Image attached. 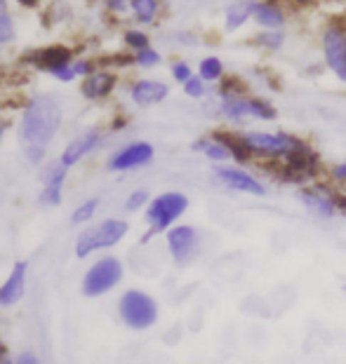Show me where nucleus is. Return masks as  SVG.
Wrapping results in <instances>:
<instances>
[{
  "label": "nucleus",
  "mask_w": 346,
  "mask_h": 364,
  "mask_svg": "<svg viewBox=\"0 0 346 364\" xmlns=\"http://www.w3.org/2000/svg\"><path fill=\"white\" fill-rule=\"evenodd\" d=\"M64 125V106L57 95L38 92L28 97L19 113L17 136L21 144V153L31 167L41 169L50 158V146L59 136V129Z\"/></svg>",
  "instance_id": "nucleus-1"
},
{
  "label": "nucleus",
  "mask_w": 346,
  "mask_h": 364,
  "mask_svg": "<svg viewBox=\"0 0 346 364\" xmlns=\"http://www.w3.org/2000/svg\"><path fill=\"white\" fill-rule=\"evenodd\" d=\"M217 115L226 127L245 129L250 125H271L278 120V108L268 97L245 90L217 95Z\"/></svg>",
  "instance_id": "nucleus-2"
},
{
  "label": "nucleus",
  "mask_w": 346,
  "mask_h": 364,
  "mask_svg": "<svg viewBox=\"0 0 346 364\" xmlns=\"http://www.w3.org/2000/svg\"><path fill=\"white\" fill-rule=\"evenodd\" d=\"M243 146L252 156V162H261V165H281L288 158L306 146L309 141L302 139L295 132L288 129H271V127H245L238 129Z\"/></svg>",
  "instance_id": "nucleus-3"
},
{
  "label": "nucleus",
  "mask_w": 346,
  "mask_h": 364,
  "mask_svg": "<svg viewBox=\"0 0 346 364\" xmlns=\"http://www.w3.org/2000/svg\"><path fill=\"white\" fill-rule=\"evenodd\" d=\"M130 230V221L125 216H104L90 226L80 228L73 240V257L78 261H90L99 254H109L125 242Z\"/></svg>",
  "instance_id": "nucleus-4"
},
{
  "label": "nucleus",
  "mask_w": 346,
  "mask_h": 364,
  "mask_svg": "<svg viewBox=\"0 0 346 364\" xmlns=\"http://www.w3.org/2000/svg\"><path fill=\"white\" fill-rule=\"evenodd\" d=\"M115 317L127 331L146 334L160 322V301L149 289L125 287L115 299Z\"/></svg>",
  "instance_id": "nucleus-5"
},
{
  "label": "nucleus",
  "mask_w": 346,
  "mask_h": 364,
  "mask_svg": "<svg viewBox=\"0 0 346 364\" xmlns=\"http://www.w3.org/2000/svg\"><path fill=\"white\" fill-rule=\"evenodd\" d=\"M191 207V198L184 191H160L151 198L149 207L144 209V235L142 242H149L153 237H163L167 230L184 221Z\"/></svg>",
  "instance_id": "nucleus-6"
},
{
  "label": "nucleus",
  "mask_w": 346,
  "mask_h": 364,
  "mask_svg": "<svg viewBox=\"0 0 346 364\" xmlns=\"http://www.w3.org/2000/svg\"><path fill=\"white\" fill-rule=\"evenodd\" d=\"M125 263L118 254H99V257L90 259L80 275V294L88 301H99L115 294L125 282Z\"/></svg>",
  "instance_id": "nucleus-7"
},
{
  "label": "nucleus",
  "mask_w": 346,
  "mask_h": 364,
  "mask_svg": "<svg viewBox=\"0 0 346 364\" xmlns=\"http://www.w3.org/2000/svg\"><path fill=\"white\" fill-rule=\"evenodd\" d=\"M167 259L174 268H191L203 257V233L194 223H177L163 235Z\"/></svg>",
  "instance_id": "nucleus-8"
},
{
  "label": "nucleus",
  "mask_w": 346,
  "mask_h": 364,
  "mask_svg": "<svg viewBox=\"0 0 346 364\" xmlns=\"http://www.w3.org/2000/svg\"><path fill=\"white\" fill-rule=\"evenodd\" d=\"M210 179L214 186H219L221 191L234 193V196H248V198L268 196V183L261 179L255 169H250L245 165H236V162L212 167Z\"/></svg>",
  "instance_id": "nucleus-9"
},
{
  "label": "nucleus",
  "mask_w": 346,
  "mask_h": 364,
  "mask_svg": "<svg viewBox=\"0 0 346 364\" xmlns=\"http://www.w3.org/2000/svg\"><path fill=\"white\" fill-rule=\"evenodd\" d=\"M318 48L323 66L346 87V21H325L318 31Z\"/></svg>",
  "instance_id": "nucleus-10"
},
{
  "label": "nucleus",
  "mask_w": 346,
  "mask_h": 364,
  "mask_svg": "<svg viewBox=\"0 0 346 364\" xmlns=\"http://www.w3.org/2000/svg\"><path fill=\"white\" fill-rule=\"evenodd\" d=\"M340 193L332 188L327 181H311L304 186H297L295 198L313 219L318 221H332L337 216H342L340 209Z\"/></svg>",
  "instance_id": "nucleus-11"
},
{
  "label": "nucleus",
  "mask_w": 346,
  "mask_h": 364,
  "mask_svg": "<svg viewBox=\"0 0 346 364\" xmlns=\"http://www.w3.org/2000/svg\"><path fill=\"white\" fill-rule=\"evenodd\" d=\"M153 160H156V146L146 139H135L109 153L106 169L111 174H132L153 165Z\"/></svg>",
  "instance_id": "nucleus-12"
},
{
  "label": "nucleus",
  "mask_w": 346,
  "mask_h": 364,
  "mask_svg": "<svg viewBox=\"0 0 346 364\" xmlns=\"http://www.w3.org/2000/svg\"><path fill=\"white\" fill-rule=\"evenodd\" d=\"M104 141H106V132L104 129L88 127V129H83L80 134H75L73 139H68L57 160L66 169H73V167H78L83 160L95 156V153L104 146Z\"/></svg>",
  "instance_id": "nucleus-13"
},
{
  "label": "nucleus",
  "mask_w": 346,
  "mask_h": 364,
  "mask_svg": "<svg viewBox=\"0 0 346 364\" xmlns=\"http://www.w3.org/2000/svg\"><path fill=\"white\" fill-rule=\"evenodd\" d=\"M68 172L59 160H48L41 167V191H38V205L45 209H57L64 203V188Z\"/></svg>",
  "instance_id": "nucleus-14"
},
{
  "label": "nucleus",
  "mask_w": 346,
  "mask_h": 364,
  "mask_svg": "<svg viewBox=\"0 0 346 364\" xmlns=\"http://www.w3.org/2000/svg\"><path fill=\"white\" fill-rule=\"evenodd\" d=\"M31 280V263L26 259L14 261L0 282V311H12L24 301Z\"/></svg>",
  "instance_id": "nucleus-15"
},
{
  "label": "nucleus",
  "mask_w": 346,
  "mask_h": 364,
  "mask_svg": "<svg viewBox=\"0 0 346 364\" xmlns=\"http://www.w3.org/2000/svg\"><path fill=\"white\" fill-rule=\"evenodd\" d=\"M170 82L160 80V78H137L132 85H130V102L137 108H153V106H160L167 102L170 97Z\"/></svg>",
  "instance_id": "nucleus-16"
},
{
  "label": "nucleus",
  "mask_w": 346,
  "mask_h": 364,
  "mask_svg": "<svg viewBox=\"0 0 346 364\" xmlns=\"http://www.w3.org/2000/svg\"><path fill=\"white\" fill-rule=\"evenodd\" d=\"M290 10L285 0H257L252 26L257 31H288Z\"/></svg>",
  "instance_id": "nucleus-17"
},
{
  "label": "nucleus",
  "mask_w": 346,
  "mask_h": 364,
  "mask_svg": "<svg viewBox=\"0 0 346 364\" xmlns=\"http://www.w3.org/2000/svg\"><path fill=\"white\" fill-rule=\"evenodd\" d=\"M191 151H194L196 156H201L203 160L210 162L212 167L234 162V153H231L226 139H224V132L221 129H214V132H210V134L198 136L196 141L191 144Z\"/></svg>",
  "instance_id": "nucleus-18"
},
{
  "label": "nucleus",
  "mask_w": 346,
  "mask_h": 364,
  "mask_svg": "<svg viewBox=\"0 0 346 364\" xmlns=\"http://www.w3.org/2000/svg\"><path fill=\"white\" fill-rule=\"evenodd\" d=\"M257 0H229L224 12H221V28L224 33H241V31L252 24L255 17Z\"/></svg>",
  "instance_id": "nucleus-19"
},
{
  "label": "nucleus",
  "mask_w": 346,
  "mask_h": 364,
  "mask_svg": "<svg viewBox=\"0 0 346 364\" xmlns=\"http://www.w3.org/2000/svg\"><path fill=\"white\" fill-rule=\"evenodd\" d=\"M115 87V75L111 71H102V68H95L88 78H83L80 82V95L88 99V102H104L106 97L111 95Z\"/></svg>",
  "instance_id": "nucleus-20"
},
{
  "label": "nucleus",
  "mask_w": 346,
  "mask_h": 364,
  "mask_svg": "<svg viewBox=\"0 0 346 364\" xmlns=\"http://www.w3.org/2000/svg\"><path fill=\"white\" fill-rule=\"evenodd\" d=\"M163 0H130V19L142 28L156 26L163 17Z\"/></svg>",
  "instance_id": "nucleus-21"
},
{
  "label": "nucleus",
  "mask_w": 346,
  "mask_h": 364,
  "mask_svg": "<svg viewBox=\"0 0 346 364\" xmlns=\"http://www.w3.org/2000/svg\"><path fill=\"white\" fill-rule=\"evenodd\" d=\"M250 45L264 54H278L288 45V31H255Z\"/></svg>",
  "instance_id": "nucleus-22"
},
{
  "label": "nucleus",
  "mask_w": 346,
  "mask_h": 364,
  "mask_svg": "<svg viewBox=\"0 0 346 364\" xmlns=\"http://www.w3.org/2000/svg\"><path fill=\"white\" fill-rule=\"evenodd\" d=\"M196 75H201V78L207 85H212V87H217V85L229 75L224 59H221L219 54H205V57L196 64Z\"/></svg>",
  "instance_id": "nucleus-23"
},
{
  "label": "nucleus",
  "mask_w": 346,
  "mask_h": 364,
  "mask_svg": "<svg viewBox=\"0 0 346 364\" xmlns=\"http://www.w3.org/2000/svg\"><path fill=\"white\" fill-rule=\"evenodd\" d=\"M99 207H102V200H99L97 196L80 200V203L71 209V214H68V223H71L73 228H78V230L90 226V223L97 221Z\"/></svg>",
  "instance_id": "nucleus-24"
},
{
  "label": "nucleus",
  "mask_w": 346,
  "mask_h": 364,
  "mask_svg": "<svg viewBox=\"0 0 346 364\" xmlns=\"http://www.w3.org/2000/svg\"><path fill=\"white\" fill-rule=\"evenodd\" d=\"M151 191L149 188H132L122 200V212L125 214H144V209L151 203Z\"/></svg>",
  "instance_id": "nucleus-25"
},
{
  "label": "nucleus",
  "mask_w": 346,
  "mask_h": 364,
  "mask_svg": "<svg viewBox=\"0 0 346 364\" xmlns=\"http://www.w3.org/2000/svg\"><path fill=\"white\" fill-rule=\"evenodd\" d=\"M17 38V28H14L12 12L7 7V0H0V48H7Z\"/></svg>",
  "instance_id": "nucleus-26"
},
{
  "label": "nucleus",
  "mask_w": 346,
  "mask_h": 364,
  "mask_svg": "<svg viewBox=\"0 0 346 364\" xmlns=\"http://www.w3.org/2000/svg\"><path fill=\"white\" fill-rule=\"evenodd\" d=\"M122 43H125V48L137 54V52H142L146 48H151V36H149V31L142 28V26H132V28H127L125 33H122Z\"/></svg>",
  "instance_id": "nucleus-27"
},
{
  "label": "nucleus",
  "mask_w": 346,
  "mask_h": 364,
  "mask_svg": "<svg viewBox=\"0 0 346 364\" xmlns=\"http://www.w3.org/2000/svg\"><path fill=\"white\" fill-rule=\"evenodd\" d=\"M132 64L137 68H142V71H153V68H158L160 64H163V54H160V50H156L151 45V48L132 54Z\"/></svg>",
  "instance_id": "nucleus-28"
},
{
  "label": "nucleus",
  "mask_w": 346,
  "mask_h": 364,
  "mask_svg": "<svg viewBox=\"0 0 346 364\" xmlns=\"http://www.w3.org/2000/svg\"><path fill=\"white\" fill-rule=\"evenodd\" d=\"M182 92L187 95L189 99H194V102H201V99L205 97H210V92H212V85H207L201 75H194L189 82H184L182 85Z\"/></svg>",
  "instance_id": "nucleus-29"
},
{
  "label": "nucleus",
  "mask_w": 346,
  "mask_h": 364,
  "mask_svg": "<svg viewBox=\"0 0 346 364\" xmlns=\"http://www.w3.org/2000/svg\"><path fill=\"white\" fill-rule=\"evenodd\" d=\"M325 181L332 186L337 191H344L346 193V160L340 162H332V165L325 167Z\"/></svg>",
  "instance_id": "nucleus-30"
},
{
  "label": "nucleus",
  "mask_w": 346,
  "mask_h": 364,
  "mask_svg": "<svg viewBox=\"0 0 346 364\" xmlns=\"http://www.w3.org/2000/svg\"><path fill=\"white\" fill-rule=\"evenodd\" d=\"M194 75H196V68L187 59H174L172 64H170V78L177 85H179V87H182L184 82H189L191 78H194Z\"/></svg>",
  "instance_id": "nucleus-31"
},
{
  "label": "nucleus",
  "mask_w": 346,
  "mask_h": 364,
  "mask_svg": "<svg viewBox=\"0 0 346 364\" xmlns=\"http://www.w3.org/2000/svg\"><path fill=\"white\" fill-rule=\"evenodd\" d=\"M12 362L14 364H45L41 360V355H38L36 350H19V353H14Z\"/></svg>",
  "instance_id": "nucleus-32"
},
{
  "label": "nucleus",
  "mask_w": 346,
  "mask_h": 364,
  "mask_svg": "<svg viewBox=\"0 0 346 364\" xmlns=\"http://www.w3.org/2000/svg\"><path fill=\"white\" fill-rule=\"evenodd\" d=\"M104 5L111 14H118V17L130 14V0H104Z\"/></svg>",
  "instance_id": "nucleus-33"
},
{
  "label": "nucleus",
  "mask_w": 346,
  "mask_h": 364,
  "mask_svg": "<svg viewBox=\"0 0 346 364\" xmlns=\"http://www.w3.org/2000/svg\"><path fill=\"white\" fill-rule=\"evenodd\" d=\"M10 358V353H7V346H5V341H3V336H0V362L3 360H7Z\"/></svg>",
  "instance_id": "nucleus-34"
},
{
  "label": "nucleus",
  "mask_w": 346,
  "mask_h": 364,
  "mask_svg": "<svg viewBox=\"0 0 346 364\" xmlns=\"http://www.w3.org/2000/svg\"><path fill=\"white\" fill-rule=\"evenodd\" d=\"M285 3L299 5V7H306V5H313V3H316V0H285Z\"/></svg>",
  "instance_id": "nucleus-35"
},
{
  "label": "nucleus",
  "mask_w": 346,
  "mask_h": 364,
  "mask_svg": "<svg viewBox=\"0 0 346 364\" xmlns=\"http://www.w3.org/2000/svg\"><path fill=\"white\" fill-rule=\"evenodd\" d=\"M3 136H5V122L0 118V141H3Z\"/></svg>",
  "instance_id": "nucleus-36"
},
{
  "label": "nucleus",
  "mask_w": 346,
  "mask_h": 364,
  "mask_svg": "<svg viewBox=\"0 0 346 364\" xmlns=\"http://www.w3.org/2000/svg\"><path fill=\"white\" fill-rule=\"evenodd\" d=\"M0 364H14V362H12V355H10V358H7V360H3V362H0Z\"/></svg>",
  "instance_id": "nucleus-37"
}]
</instances>
